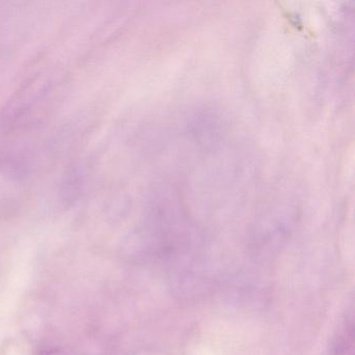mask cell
Returning <instances> with one entry per match:
<instances>
[{
	"label": "cell",
	"instance_id": "6da1fadb",
	"mask_svg": "<svg viewBox=\"0 0 355 355\" xmlns=\"http://www.w3.org/2000/svg\"><path fill=\"white\" fill-rule=\"evenodd\" d=\"M353 328H354L353 318L347 317L342 329L338 331V336L334 340L332 355H353V345H354Z\"/></svg>",
	"mask_w": 355,
	"mask_h": 355
}]
</instances>
